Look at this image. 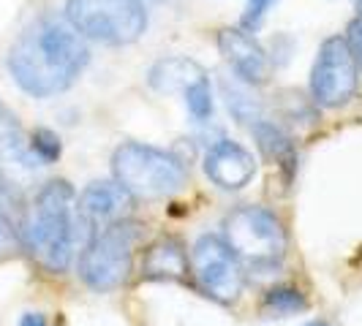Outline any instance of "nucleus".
Instances as JSON below:
<instances>
[{
    "mask_svg": "<svg viewBox=\"0 0 362 326\" xmlns=\"http://www.w3.org/2000/svg\"><path fill=\"white\" fill-rule=\"evenodd\" d=\"M90 49L69 19L41 17L22 30L8 52V71L33 98L69 90L85 71Z\"/></svg>",
    "mask_w": 362,
    "mask_h": 326,
    "instance_id": "1",
    "label": "nucleus"
},
{
    "mask_svg": "<svg viewBox=\"0 0 362 326\" xmlns=\"http://www.w3.org/2000/svg\"><path fill=\"white\" fill-rule=\"evenodd\" d=\"M79 229H90L79 212L76 193L66 180H49L36 193L33 204L22 217V248L36 258L44 270L66 272L71 267Z\"/></svg>",
    "mask_w": 362,
    "mask_h": 326,
    "instance_id": "2",
    "label": "nucleus"
},
{
    "mask_svg": "<svg viewBox=\"0 0 362 326\" xmlns=\"http://www.w3.org/2000/svg\"><path fill=\"white\" fill-rule=\"evenodd\" d=\"M115 180L126 188L134 199H163L185 188V166L175 155L158 147L128 142L112 155Z\"/></svg>",
    "mask_w": 362,
    "mask_h": 326,
    "instance_id": "3",
    "label": "nucleus"
},
{
    "mask_svg": "<svg viewBox=\"0 0 362 326\" xmlns=\"http://www.w3.org/2000/svg\"><path fill=\"white\" fill-rule=\"evenodd\" d=\"M142 239V226L134 220H117L98 229L79 253V277L93 291L120 289L131 274L134 248Z\"/></svg>",
    "mask_w": 362,
    "mask_h": 326,
    "instance_id": "4",
    "label": "nucleus"
},
{
    "mask_svg": "<svg viewBox=\"0 0 362 326\" xmlns=\"http://www.w3.org/2000/svg\"><path fill=\"white\" fill-rule=\"evenodd\" d=\"M66 19L79 36L107 47L134 44L147 30L142 0H66Z\"/></svg>",
    "mask_w": 362,
    "mask_h": 326,
    "instance_id": "5",
    "label": "nucleus"
},
{
    "mask_svg": "<svg viewBox=\"0 0 362 326\" xmlns=\"http://www.w3.org/2000/svg\"><path fill=\"white\" fill-rule=\"evenodd\" d=\"M223 239L240 261L251 267H272L286 253L284 223L264 207H237L223 220Z\"/></svg>",
    "mask_w": 362,
    "mask_h": 326,
    "instance_id": "6",
    "label": "nucleus"
},
{
    "mask_svg": "<svg viewBox=\"0 0 362 326\" xmlns=\"http://www.w3.org/2000/svg\"><path fill=\"white\" fill-rule=\"evenodd\" d=\"M191 272L204 294L213 296L216 302L229 305L243 294V283H245L243 261L221 236L204 234L197 239L191 250Z\"/></svg>",
    "mask_w": 362,
    "mask_h": 326,
    "instance_id": "7",
    "label": "nucleus"
},
{
    "mask_svg": "<svg viewBox=\"0 0 362 326\" xmlns=\"http://www.w3.org/2000/svg\"><path fill=\"white\" fill-rule=\"evenodd\" d=\"M360 66L351 52L346 36L327 38L319 47L313 73H310V92L316 104L322 107H344L346 101L357 92V76Z\"/></svg>",
    "mask_w": 362,
    "mask_h": 326,
    "instance_id": "8",
    "label": "nucleus"
},
{
    "mask_svg": "<svg viewBox=\"0 0 362 326\" xmlns=\"http://www.w3.org/2000/svg\"><path fill=\"white\" fill-rule=\"evenodd\" d=\"M218 49L223 60L232 66L237 79L248 85H264L270 79V57L259 47V41L251 38L245 30L223 28L218 33Z\"/></svg>",
    "mask_w": 362,
    "mask_h": 326,
    "instance_id": "9",
    "label": "nucleus"
},
{
    "mask_svg": "<svg viewBox=\"0 0 362 326\" xmlns=\"http://www.w3.org/2000/svg\"><path fill=\"white\" fill-rule=\"evenodd\" d=\"M204 174L216 182L218 188L237 191V188H245L248 182L254 180L256 161L243 145L221 139L204 155Z\"/></svg>",
    "mask_w": 362,
    "mask_h": 326,
    "instance_id": "10",
    "label": "nucleus"
},
{
    "mask_svg": "<svg viewBox=\"0 0 362 326\" xmlns=\"http://www.w3.org/2000/svg\"><path fill=\"white\" fill-rule=\"evenodd\" d=\"M131 199L134 196L117 180H98L90 182L82 191L76 204H79V212H82L88 226H101L104 229L109 223H117V220L126 217Z\"/></svg>",
    "mask_w": 362,
    "mask_h": 326,
    "instance_id": "11",
    "label": "nucleus"
},
{
    "mask_svg": "<svg viewBox=\"0 0 362 326\" xmlns=\"http://www.w3.org/2000/svg\"><path fill=\"white\" fill-rule=\"evenodd\" d=\"M142 272L150 280H182L191 272V258L185 253L180 239L161 236L145 250Z\"/></svg>",
    "mask_w": 362,
    "mask_h": 326,
    "instance_id": "12",
    "label": "nucleus"
},
{
    "mask_svg": "<svg viewBox=\"0 0 362 326\" xmlns=\"http://www.w3.org/2000/svg\"><path fill=\"white\" fill-rule=\"evenodd\" d=\"M207 73L191 57H163L150 68V87L158 92H185L194 82L204 79Z\"/></svg>",
    "mask_w": 362,
    "mask_h": 326,
    "instance_id": "13",
    "label": "nucleus"
},
{
    "mask_svg": "<svg viewBox=\"0 0 362 326\" xmlns=\"http://www.w3.org/2000/svg\"><path fill=\"white\" fill-rule=\"evenodd\" d=\"M22 199L11 182L0 180V258L22 248Z\"/></svg>",
    "mask_w": 362,
    "mask_h": 326,
    "instance_id": "14",
    "label": "nucleus"
},
{
    "mask_svg": "<svg viewBox=\"0 0 362 326\" xmlns=\"http://www.w3.org/2000/svg\"><path fill=\"white\" fill-rule=\"evenodd\" d=\"M0 158L22 169H36L41 163L36 161V155L30 152V145L19 128L17 117L8 109L0 104Z\"/></svg>",
    "mask_w": 362,
    "mask_h": 326,
    "instance_id": "15",
    "label": "nucleus"
},
{
    "mask_svg": "<svg viewBox=\"0 0 362 326\" xmlns=\"http://www.w3.org/2000/svg\"><path fill=\"white\" fill-rule=\"evenodd\" d=\"M221 92L226 98V107L235 114L240 123H259L262 107L256 101V95L251 92L248 82L237 79V76H223L221 79Z\"/></svg>",
    "mask_w": 362,
    "mask_h": 326,
    "instance_id": "16",
    "label": "nucleus"
},
{
    "mask_svg": "<svg viewBox=\"0 0 362 326\" xmlns=\"http://www.w3.org/2000/svg\"><path fill=\"white\" fill-rule=\"evenodd\" d=\"M254 136H256L259 150H262L270 161L281 163V166H289V169L294 166V147H291L289 136L278 126L259 120V123H254Z\"/></svg>",
    "mask_w": 362,
    "mask_h": 326,
    "instance_id": "17",
    "label": "nucleus"
},
{
    "mask_svg": "<svg viewBox=\"0 0 362 326\" xmlns=\"http://www.w3.org/2000/svg\"><path fill=\"white\" fill-rule=\"evenodd\" d=\"M305 310H308V299L297 289H289V286L270 289L264 294V302H262V313L270 315V318H289V315L305 313Z\"/></svg>",
    "mask_w": 362,
    "mask_h": 326,
    "instance_id": "18",
    "label": "nucleus"
},
{
    "mask_svg": "<svg viewBox=\"0 0 362 326\" xmlns=\"http://www.w3.org/2000/svg\"><path fill=\"white\" fill-rule=\"evenodd\" d=\"M182 98H185V107L191 111V117L194 120H210L213 117V92H210V82H207V76L199 79V82H194L188 90L182 92Z\"/></svg>",
    "mask_w": 362,
    "mask_h": 326,
    "instance_id": "19",
    "label": "nucleus"
},
{
    "mask_svg": "<svg viewBox=\"0 0 362 326\" xmlns=\"http://www.w3.org/2000/svg\"><path fill=\"white\" fill-rule=\"evenodd\" d=\"M28 145H30V152L36 155V161L41 163V166L54 163L57 158H60V152H63L57 133H54V131H49V128H36V131L30 133Z\"/></svg>",
    "mask_w": 362,
    "mask_h": 326,
    "instance_id": "20",
    "label": "nucleus"
},
{
    "mask_svg": "<svg viewBox=\"0 0 362 326\" xmlns=\"http://www.w3.org/2000/svg\"><path fill=\"white\" fill-rule=\"evenodd\" d=\"M272 3H275V0H248V8H245V14H243V25H245L248 30H251V28H259L264 14L270 11Z\"/></svg>",
    "mask_w": 362,
    "mask_h": 326,
    "instance_id": "21",
    "label": "nucleus"
},
{
    "mask_svg": "<svg viewBox=\"0 0 362 326\" xmlns=\"http://www.w3.org/2000/svg\"><path fill=\"white\" fill-rule=\"evenodd\" d=\"M346 41H349L351 52H354V57H357V66H362V17H357L351 25H349Z\"/></svg>",
    "mask_w": 362,
    "mask_h": 326,
    "instance_id": "22",
    "label": "nucleus"
},
{
    "mask_svg": "<svg viewBox=\"0 0 362 326\" xmlns=\"http://www.w3.org/2000/svg\"><path fill=\"white\" fill-rule=\"evenodd\" d=\"M19 326H49V324H47V318L41 313H25L19 318Z\"/></svg>",
    "mask_w": 362,
    "mask_h": 326,
    "instance_id": "23",
    "label": "nucleus"
},
{
    "mask_svg": "<svg viewBox=\"0 0 362 326\" xmlns=\"http://www.w3.org/2000/svg\"><path fill=\"white\" fill-rule=\"evenodd\" d=\"M305 326H329V324H325V321H313V324H305Z\"/></svg>",
    "mask_w": 362,
    "mask_h": 326,
    "instance_id": "24",
    "label": "nucleus"
},
{
    "mask_svg": "<svg viewBox=\"0 0 362 326\" xmlns=\"http://www.w3.org/2000/svg\"><path fill=\"white\" fill-rule=\"evenodd\" d=\"M357 11H360V17H362V0H357Z\"/></svg>",
    "mask_w": 362,
    "mask_h": 326,
    "instance_id": "25",
    "label": "nucleus"
}]
</instances>
